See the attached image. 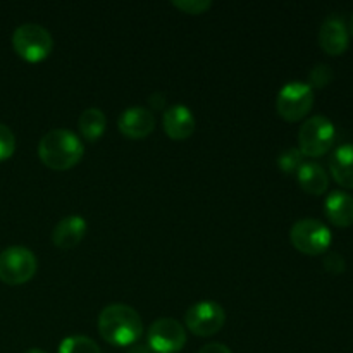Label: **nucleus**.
I'll list each match as a JSON object with an SVG mask.
<instances>
[{"label": "nucleus", "instance_id": "f257e3e1", "mask_svg": "<svg viewBox=\"0 0 353 353\" xmlns=\"http://www.w3.org/2000/svg\"><path fill=\"white\" fill-rule=\"evenodd\" d=\"M99 333L107 343L114 347H128L140 340L143 333L141 317L133 307L112 303L99 316Z\"/></svg>", "mask_w": 353, "mask_h": 353}, {"label": "nucleus", "instance_id": "f03ea898", "mask_svg": "<svg viewBox=\"0 0 353 353\" xmlns=\"http://www.w3.org/2000/svg\"><path fill=\"white\" fill-rule=\"evenodd\" d=\"M83 141L69 130H52L38 143V157L54 171H65L83 159Z\"/></svg>", "mask_w": 353, "mask_h": 353}, {"label": "nucleus", "instance_id": "7ed1b4c3", "mask_svg": "<svg viewBox=\"0 0 353 353\" xmlns=\"http://www.w3.org/2000/svg\"><path fill=\"white\" fill-rule=\"evenodd\" d=\"M12 47L21 59L28 62H41L54 48L52 34L40 24L26 23L12 33Z\"/></svg>", "mask_w": 353, "mask_h": 353}, {"label": "nucleus", "instance_id": "20e7f679", "mask_svg": "<svg viewBox=\"0 0 353 353\" xmlns=\"http://www.w3.org/2000/svg\"><path fill=\"white\" fill-rule=\"evenodd\" d=\"M334 137H336V131L327 117H309L300 126L299 150L302 152L303 157H323L333 147Z\"/></svg>", "mask_w": 353, "mask_h": 353}, {"label": "nucleus", "instance_id": "39448f33", "mask_svg": "<svg viewBox=\"0 0 353 353\" xmlns=\"http://www.w3.org/2000/svg\"><path fill=\"white\" fill-rule=\"evenodd\" d=\"M37 257L26 247H9L0 254V281L6 285H24L37 274Z\"/></svg>", "mask_w": 353, "mask_h": 353}, {"label": "nucleus", "instance_id": "423d86ee", "mask_svg": "<svg viewBox=\"0 0 353 353\" xmlns=\"http://www.w3.org/2000/svg\"><path fill=\"white\" fill-rule=\"evenodd\" d=\"M290 240L293 247L305 255L326 254L330 248L331 231L324 223L317 219H300L293 224L290 231Z\"/></svg>", "mask_w": 353, "mask_h": 353}, {"label": "nucleus", "instance_id": "0eeeda50", "mask_svg": "<svg viewBox=\"0 0 353 353\" xmlns=\"http://www.w3.org/2000/svg\"><path fill=\"white\" fill-rule=\"evenodd\" d=\"M314 105V90L307 83L292 81L278 93L276 109L288 123H296L310 112Z\"/></svg>", "mask_w": 353, "mask_h": 353}, {"label": "nucleus", "instance_id": "6e6552de", "mask_svg": "<svg viewBox=\"0 0 353 353\" xmlns=\"http://www.w3.org/2000/svg\"><path fill=\"white\" fill-rule=\"evenodd\" d=\"M226 321V312L223 307L212 300L196 302L186 310L185 323L186 327L196 336H212L219 333Z\"/></svg>", "mask_w": 353, "mask_h": 353}, {"label": "nucleus", "instance_id": "1a4fd4ad", "mask_svg": "<svg viewBox=\"0 0 353 353\" xmlns=\"http://www.w3.org/2000/svg\"><path fill=\"white\" fill-rule=\"evenodd\" d=\"M148 345L157 353H176L186 343V331L181 323L171 317H161L148 327Z\"/></svg>", "mask_w": 353, "mask_h": 353}, {"label": "nucleus", "instance_id": "9d476101", "mask_svg": "<svg viewBox=\"0 0 353 353\" xmlns=\"http://www.w3.org/2000/svg\"><path fill=\"white\" fill-rule=\"evenodd\" d=\"M119 131L130 140H141L155 130V117L145 107H128L117 121Z\"/></svg>", "mask_w": 353, "mask_h": 353}, {"label": "nucleus", "instance_id": "9b49d317", "mask_svg": "<svg viewBox=\"0 0 353 353\" xmlns=\"http://www.w3.org/2000/svg\"><path fill=\"white\" fill-rule=\"evenodd\" d=\"M350 43V37H348L347 24L341 17L331 16L323 23L319 30V45L327 55H338L345 54Z\"/></svg>", "mask_w": 353, "mask_h": 353}, {"label": "nucleus", "instance_id": "f8f14e48", "mask_svg": "<svg viewBox=\"0 0 353 353\" xmlns=\"http://www.w3.org/2000/svg\"><path fill=\"white\" fill-rule=\"evenodd\" d=\"M162 126L171 140H186L195 131V116L186 105H171L164 110Z\"/></svg>", "mask_w": 353, "mask_h": 353}, {"label": "nucleus", "instance_id": "ddd939ff", "mask_svg": "<svg viewBox=\"0 0 353 353\" xmlns=\"http://www.w3.org/2000/svg\"><path fill=\"white\" fill-rule=\"evenodd\" d=\"M86 230H88L86 221L81 216H68L59 221V224L55 226L54 233H52V243L62 250L74 248L85 238Z\"/></svg>", "mask_w": 353, "mask_h": 353}, {"label": "nucleus", "instance_id": "4468645a", "mask_svg": "<svg viewBox=\"0 0 353 353\" xmlns=\"http://www.w3.org/2000/svg\"><path fill=\"white\" fill-rule=\"evenodd\" d=\"M324 212L331 224L338 228H348L353 224V196L347 192H333L326 199Z\"/></svg>", "mask_w": 353, "mask_h": 353}, {"label": "nucleus", "instance_id": "2eb2a0df", "mask_svg": "<svg viewBox=\"0 0 353 353\" xmlns=\"http://www.w3.org/2000/svg\"><path fill=\"white\" fill-rule=\"evenodd\" d=\"M330 171L338 185L353 190V143L341 145L331 154Z\"/></svg>", "mask_w": 353, "mask_h": 353}, {"label": "nucleus", "instance_id": "dca6fc26", "mask_svg": "<svg viewBox=\"0 0 353 353\" xmlns=\"http://www.w3.org/2000/svg\"><path fill=\"white\" fill-rule=\"evenodd\" d=\"M300 188L309 195H323L330 188V178L324 168L317 162H303L296 171Z\"/></svg>", "mask_w": 353, "mask_h": 353}, {"label": "nucleus", "instance_id": "f3484780", "mask_svg": "<svg viewBox=\"0 0 353 353\" xmlns=\"http://www.w3.org/2000/svg\"><path fill=\"white\" fill-rule=\"evenodd\" d=\"M78 128L86 141H97L107 128L105 114L97 107H90V109L83 110V114L79 116Z\"/></svg>", "mask_w": 353, "mask_h": 353}, {"label": "nucleus", "instance_id": "a211bd4d", "mask_svg": "<svg viewBox=\"0 0 353 353\" xmlns=\"http://www.w3.org/2000/svg\"><path fill=\"white\" fill-rule=\"evenodd\" d=\"M59 353H102L100 347L88 336H69L61 341Z\"/></svg>", "mask_w": 353, "mask_h": 353}, {"label": "nucleus", "instance_id": "6ab92c4d", "mask_svg": "<svg viewBox=\"0 0 353 353\" xmlns=\"http://www.w3.org/2000/svg\"><path fill=\"white\" fill-rule=\"evenodd\" d=\"M303 164V154L299 148H288L283 150L278 157V165L283 172H296L300 165Z\"/></svg>", "mask_w": 353, "mask_h": 353}, {"label": "nucleus", "instance_id": "aec40b11", "mask_svg": "<svg viewBox=\"0 0 353 353\" xmlns=\"http://www.w3.org/2000/svg\"><path fill=\"white\" fill-rule=\"evenodd\" d=\"M334 74H333V69L330 68L327 64H317L316 68H312L309 74V83L307 85L310 88H326L331 81H333Z\"/></svg>", "mask_w": 353, "mask_h": 353}, {"label": "nucleus", "instance_id": "412c9836", "mask_svg": "<svg viewBox=\"0 0 353 353\" xmlns=\"http://www.w3.org/2000/svg\"><path fill=\"white\" fill-rule=\"evenodd\" d=\"M172 6L185 14L199 16V14H205L212 7V2L210 0H174Z\"/></svg>", "mask_w": 353, "mask_h": 353}, {"label": "nucleus", "instance_id": "4be33fe9", "mask_svg": "<svg viewBox=\"0 0 353 353\" xmlns=\"http://www.w3.org/2000/svg\"><path fill=\"white\" fill-rule=\"evenodd\" d=\"M14 150H16V138H14V133L6 124L0 123V161H7L9 157H12Z\"/></svg>", "mask_w": 353, "mask_h": 353}, {"label": "nucleus", "instance_id": "5701e85b", "mask_svg": "<svg viewBox=\"0 0 353 353\" xmlns=\"http://www.w3.org/2000/svg\"><path fill=\"white\" fill-rule=\"evenodd\" d=\"M324 269L331 274H341L345 271V261L340 254H327L324 259Z\"/></svg>", "mask_w": 353, "mask_h": 353}, {"label": "nucleus", "instance_id": "b1692460", "mask_svg": "<svg viewBox=\"0 0 353 353\" xmlns=\"http://www.w3.org/2000/svg\"><path fill=\"white\" fill-rule=\"evenodd\" d=\"M199 353H233V352L223 343H209L205 345V347L200 348Z\"/></svg>", "mask_w": 353, "mask_h": 353}, {"label": "nucleus", "instance_id": "393cba45", "mask_svg": "<svg viewBox=\"0 0 353 353\" xmlns=\"http://www.w3.org/2000/svg\"><path fill=\"white\" fill-rule=\"evenodd\" d=\"M24 353H45L43 350H40V348H31V350L24 352Z\"/></svg>", "mask_w": 353, "mask_h": 353}, {"label": "nucleus", "instance_id": "a878e982", "mask_svg": "<svg viewBox=\"0 0 353 353\" xmlns=\"http://www.w3.org/2000/svg\"><path fill=\"white\" fill-rule=\"evenodd\" d=\"M350 33H352V37H353V16H352V19H350Z\"/></svg>", "mask_w": 353, "mask_h": 353}]
</instances>
